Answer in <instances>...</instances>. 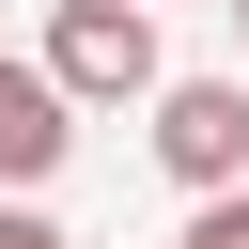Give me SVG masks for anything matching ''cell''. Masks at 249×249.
I'll return each instance as SVG.
<instances>
[{
  "mask_svg": "<svg viewBox=\"0 0 249 249\" xmlns=\"http://www.w3.org/2000/svg\"><path fill=\"white\" fill-rule=\"evenodd\" d=\"M233 31H249V0H233Z\"/></svg>",
  "mask_w": 249,
  "mask_h": 249,
  "instance_id": "obj_6",
  "label": "cell"
},
{
  "mask_svg": "<svg viewBox=\"0 0 249 249\" xmlns=\"http://www.w3.org/2000/svg\"><path fill=\"white\" fill-rule=\"evenodd\" d=\"M156 171L171 187H249V78H171L156 93Z\"/></svg>",
  "mask_w": 249,
  "mask_h": 249,
  "instance_id": "obj_2",
  "label": "cell"
},
{
  "mask_svg": "<svg viewBox=\"0 0 249 249\" xmlns=\"http://www.w3.org/2000/svg\"><path fill=\"white\" fill-rule=\"evenodd\" d=\"M62 156H78V93H62L47 62H16V47H0V202H31Z\"/></svg>",
  "mask_w": 249,
  "mask_h": 249,
  "instance_id": "obj_3",
  "label": "cell"
},
{
  "mask_svg": "<svg viewBox=\"0 0 249 249\" xmlns=\"http://www.w3.org/2000/svg\"><path fill=\"white\" fill-rule=\"evenodd\" d=\"M0 249H78L62 218H31V202H0Z\"/></svg>",
  "mask_w": 249,
  "mask_h": 249,
  "instance_id": "obj_5",
  "label": "cell"
},
{
  "mask_svg": "<svg viewBox=\"0 0 249 249\" xmlns=\"http://www.w3.org/2000/svg\"><path fill=\"white\" fill-rule=\"evenodd\" d=\"M47 78L78 109H156L171 62H156V0H62L47 16Z\"/></svg>",
  "mask_w": 249,
  "mask_h": 249,
  "instance_id": "obj_1",
  "label": "cell"
},
{
  "mask_svg": "<svg viewBox=\"0 0 249 249\" xmlns=\"http://www.w3.org/2000/svg\"><path fill=\"white\" fill-rule=\"evenodd\" d=\"M171 249H249V187H218V202H202V218H187Z\"/></svg>",
  "mask_w": 249,
  "mask_h": 249,
  "instance_id": "obj_4",
  "label": "cell"
}]
</instances>
